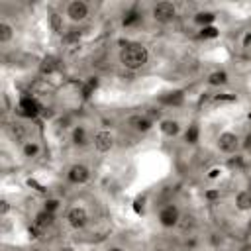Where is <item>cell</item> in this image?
I'll return each mask as SVG.
<instances>
[{"label": "cell", "mask_w": 251, "mask_h": 251, "mask_svg": "<svg viewBox=\"0 0 251 251\" xmlns=\"http://www.w3.org/2000/svg\"><path fill=\"white\" fill-rule=\"evenodd\" d=\"M149 61V51L145 45L141 43H127L122 47L120 51V63L129 69V71H137L141 69L145 63Z\"/></svg>", "instance_id": "6da1fadb"}, {"label": "cell", "mask_w": 251, "mask_h": 251, "mask_svg": "<svg viewBox=\"0 0 251 251\" xmlns=\"http://www.w3.org/2000/svg\"><path fill=\"white\" fill-rule=\"evenodd\" d=\"M151 14H153V18H155L157 22H161V24H169V22L176 16V8H175L173 2H157V4L153 6Z\"/></svg>", "instance_id": "7a4b0ae2"}, {"label": "cell", "mask_w": 251, "mask_h": 251, "mask_svg": "<svg viewBox=\"0 0 251 251\" xmlns=\"http://www.w3.org/2000/svg\"><path fill=\"white\" fill-rule=\"evenodd\" d=\"M65 218H67L69 226L75 227V229H82V227L88 224V212H86L82 206H73V208H69V212H67Z\"/></svg>", "instance_id": "3957f363"}, {"label": "cell", "mask_w": 251, "mask_h": 251, "mask_svg": "<svg viewBox=\"0 0 251 251\" xmlns=\"http://www.w3.org/2000/svg\"><path fill=\"white\" fill-rule=\"evenodd\" d=\"M178 220H180V212H178L176 206L169 204V206L161 208V212H159V224L163 227H173V226L178 224Z\"/></svg>", "instance_id": "277c9868"}, {"label": "cell", "mask_w": 251, "mask_h": 251, "mask_svg": "<svg viewBox=\"0 0 251 251\" xmlns=\"http://www.w3.org/2000/svg\"><path fill=\"white\" fill-rule=\"evenodd\" d=\"M67 16L71 22H82L88 16V4L82 0H75L67 4Z\"/></svg>", "instance_id": "5b68a950"}, {"label": "cell", "mask_w": 251, "mask_h": 251, "mask_svg": "<svg viewBox=\"0 0 251 251\" xmlns=\"http://www.w3.org/2000/svg\"><path fill=\"white\" fill-rule=\"evenodd\" d=\"M239 147V137L233 131H224L218 137V149L224 153H235V149Z\"/></svg>", "instance_id": "8992f818"}, {"label": "cell", "mask_w": 251, "mask_h": 251, "mask_svg": "<svg viewBox=\"0 0 251 251\" xmlns=\"http://www.w3.org/2000/svg\"><path fill=\"white\" fill-rule=\"evenodd\" d=\"M18 112H20L22 116H25V118H35V116L41 112V106H39V102H37L35 98L24 96V98L20 100V104H18Z\"/></svg>", "instance_id": "52a82bcc"}, {"label": "cell", "mask_w": 251, "mask_h": 251, "mask_svg": "<svg viewBox=\"0 0 251 251\" xmlns=\"http://www.w3.org/2000/svg\"><path fill=\"white\" fill-rule=\"evenodd\" d=\"M67 178L73 182V184H84L88 178H90V171L84 167V165H73L67 173Z\"/></svg>", "instance_id": "ba28073f"}, {"label": "cell", "mask_w": 251, "mask_h": 251, "mask_svg": "<svg viewBox=\"0 0 251 251\" xmlns=\"http://www.w3.org/2000/svg\"><path fill=\"white\" fill-rule=\"evenodd\" d=\"M112 145H114V135H112L110 131L102 129V131H98V133L94 135V147H96V151L106 153V151L112 149Z\"/></svg>", "instance_id": "9c48e42d"}, {"label": "cell", "mask_w": 251, "mask_h": 251, "mask_svg": "<svg viewBox=\"0 0 251 251\" xmlns=\"http://www.w3.org/2000/svg\"><path fill=\"white\" fill-rule=\"evenodd\" d=\"M129 126H131L135 131L145 133V131H149V129H151L153 120H151L149 116H141V114H137V116H131V118H129Z\"/></svg>", "instance_id": "30bf717a"}, {"label": "cell", "mask_w": 251, "mask_h": 251, "mask_svg": "<svg viewBox=\"0 0 251 251\" xmlns=\"http://www.w3.org/2000/svg\"><path fill=\"white\" fill-rule=\"evenodd\" d=\"M53 220H55V214H53V212L41 210V212L35 216V227H39V229H45V227H49V226L53 224Z\"/></svg>", "instance_id": "8fae6325"}, {"label": "cell", "mask_w": 251, "mask_h": 251, "mask_svg": "<svg viewBox=\"0 0 251 251\" xmlns=\"http://www.w3.org/2000/svg\"><path fill=\"white\" fill-rule=\"evenodd\" d=\"M235 206H237V210H241V212L251 210V190H241V192L235 196Z\"/></svg>", "instance_id": "7c38bea8"}, {"label": "cell", "mask_w": 251, "mask_h": 251, "mask_svg": "<svg viewBox=\"0 0 251 251\" xmlns=\"http://www.w3.org/2000/svg\"><path fill=\"white\" fill-rule=\"evenodd\" d=\"M159 127H161V131H163L165 135H169V137H175V135L180 131V126H178L176 120H163Z\"/></svg>", "instance_id": "4fadbf2b"}, {"label": "cell", "mask_w": 251, "mask_h": 251, "mask_svg": "<svg viewBox=\"0 0 251 251\" xmlns=\"http://www.w3.org/2000/svg\"><path fill=\"white\" fill-rule=\"evenodd\" d=\"M73 143L78 145V147H84L88 143V133H86V129L82 126H76L73 129Z\"/></svg>", "instance_id": "5bb4252c"}, {"label": "cell", "mask_w": 251, "mask_h": 251, "mask_svg": "<svg viewBox=\"0 0 251 251\" xmlns=\"http://www.w3.org/2000/svg\"><path fill=\"white\" fill-rule=\"evenodd\" d=\"M14 35V27L8 24V22H2L0 24V43H8Z\"/></svg>", "instance_id": "9a60e30c"}, {"label": "cell", "mask_w": 251, "mask_h": 251, "mask_svg": "<svg viewBox=\"0 0 251 251\" xmlns=\"http://www.w3.org/2000/svg\"><path fill=\"white\" fill-rule=\"evenodd\" d=\"M226 80H227V75H226L224 71H216V73H212V75L208 76V82H210V84H214V86L224 84Z\"/></svg>", "instance_id": "2e32d148"}, {"label": "cell", "mask_w": 251, "mask_h": 251, "mask_svg": "<svg viewBox=\"0 0 251 251\" xmlns=\"http://www.w3.org/2000/svg\"><path fill=\"white\" fill-rule=\"evenodd\" d=\"M22 151H24V157H35L39 153V145L35 141H27V143H24Z\"/></svg>", "instance_id": "e0dca14e"}, {"label": "cell", "mask_w": 251, "mask_h": 251, "mask_svg": "<svg viewBox=\"0 0 251 251\" xmlns=\"http://www.w3.org/2000/svg\"><path fill=\"white\" fill-rule=\"evenodd\" d=\"M198 133H200L198 126H194V124H192V126H188V129H186V135H184V137H186V141H188V143H196V141H198Z\"/></svg>", "instance_id": "ac0fdd59"}, {"label": "cell", "mask_w": 251, "mask_h": 251, "mask_svg": "<svg viewBox=\"0 0 251 251\" xmlns=\"http://www.w3.org/2000/svg\"><path fill=\"white\" fill-rule=\"evenodd\" d=\"M141 20V16L135 12V10H129L127 14H126V18H124V25H133V24H137Z\"/></svg>", "instance_id": "d6986e66"}, {"label": "cell", "mask_w": 251, "mask_h": 251, "mask_svg": "<svg viewBox=\"0 0 251 251\" xmlns=\"http://www.w3.org/2000/svg\"><path fill=\"white\" fill-rule=\"evenodd\" d=\"M10 133H12V137H14L16 141H22L24 135H25V131H24V127H22L20 124H14V126L10 127Z\"/></svg>", "instance_id": "ffe728a7"}, {"label": "cell", "mask_w": 251, "mask_h": 251, "mask_svg": "<svg viewBox=\"0 0 251 251\" xmlns=\"http://www.w3.org/2000/svg\"><path fill=\"white\" fill-rule=\"evenodd\" d=\"M198 24H210V22H214V14H210V12H202V14H198L196 18H194Z\"/></svg>", "instance_id": "44dd1931"}, {"label": "cell", "mask_w": 251, "mask_h": 251, "mask_svg": "<svg viewBox=\"0 0 251 251\" xmlns=\"http://www.w3.org/2000/svg\"><path fill=\"white\" fill-rule=\"evenodd\" d=\"M200 35H202V37H216V35H218V29H216L214 25H204L202 31H200Z\"/></svg>", "instance_id": "7402d4cb"}, {"label": "cell", "mask_w": 251, "mask_h": 251, "mask_svg": "<svg viewBox=\"0 0 251 251\" xmlns=\"http://www.w3.org/2000/svg\"><path fill=\"white\" fill-rule=\"evenodd\" d=\"M173 96H163V102H167V104H178L180 100H182V94L180 92H171Z\"/></svg>", "instance_id": "603a6c76"}, {"label": "cell", "mask_w": 251, "mask_h": 251, "mask_svg": "<svg viewBox=\"0 0 251 251\" xmlns=\"http://www.w3.org/2000/svg\"><path fill=\"white\" fill-rule=\"evenodd\" d=\"M55 67H57L55 59H51V57H49V59H45V61H43V65H41V71H43V73H51Z\"/></svg>", "instance_id": "cb8c5ba5"}, {"label": "cell", "mask_w": 251, "mask_h": 251, "mask_svg": "<svg viewBox=\"0 0 251 251\" xmlns=\"http://www.w3.org/2000/svg\"><path fill=\"white\" fill-rule=\"evenodd\" d=\"M96 86H98V80H96V78H90V80L86 82V86L82 88V94H84V96H90V92H92Z\"/></svg>", "instance_id": "d4e9b609"}, {"label": "cell", "mask_w": 251, "mask_h": 251, "mask_svg": "<svg viewBox=\"0 0 251 251\" xmlns=\"http://www.w3.org/2000/svg\"><path fill=\"white\" fill-rule=\"evenodd\" d=\"M57 208H59V200H57V198H51V200H47V202H45V208H43V210H47V212H53V214H55V210H57Z\"/></svg>", "instance_id": "484cf974"}, {"label": "cell", "mask_w": 251, "mask_h": 251, "mask_svg": "<svg viewBox=\"0 0 251 251\" xmlns=\"http://www.w3.org/2000/svg\"><path fill=\"white\" fill-rule=\"evenodd\" d=\"M51 24H53L55 29H61V16L59 14H53L51 16Z\"/></svg>", "instance_id": "4316f807"}, {"label": "cell", "mask_w": 251, "mask_h": 251, "mask_svg": "<svg viewBox=\"0 0 251 251\" xmlns=\"http://www.w3.org/2000/svg\"><path fill=\"white\" fill-rule=\"evenodd\" d=\"M220 173H222V171H220V169H212V171H210V173H208V176H210V178H216V176H218V175H220Z\"/></svg>", "instance_id": "83f0119b"}, {"label": "cell", "mask_w": 251, "mask_h": 251, "mask_svg": "<svg viewBox=\"0 0 251 251\" xmlns=\"http://www.w3.org/2000/svg\"><path fill=\"white\" fill-rule=\"evenodd\" d=\"M6 212H8V202L2 200V214H6Z\"/></svg>", "instance_id": "f1b7e54d"}, {"label": "cell", "mask_w": 251, "mask_h": 251, "mask_svg": "<svg viewBox=\"0 0 251 251\" xmlns=\"http://www.w3.org/2000/svg\"><path fill=\"white\" fill-rule=\"evenodd\" d=\"M108 251H124V249H122V247H110Z\"/></svg>", "instance_id": "f546056e"}, {"label": "cell", "mask_w": 251, "mask_h": 251, "mask_svg": "<svg viewBox=\"0 0 251 251\" xmlns=\"http://www.w3.org/2000/svg\"><path fill=\"white\" fill-rule=\"evenodd\" d=\"M247 227H249V231H251V220H249V222H247Z\"/></svg>", "instance_id": "4dcf8cb0"}, {"label": "cell", "mask_w": 251, "mask_h": 251, "mask_svg": "<svg viewBox=\"0 0 251 251\" xmlns=\"http://www.w3.org/2000/svg\"><path fill=\"white\" fill-rule=\"evenodd\" d=\"M61 251H73V249H69V247H65V249H61Z\"/></svg>", "instance_id": "1f68e13d"}, {"label": "cell", "mask_w": 251, "mask_h": 251, "mask_svg": "<svg viewBox=\"0 0 251 251\" xmlns=\"http://www.w3.org/2000/svg\"><path fill=\"white\" fill-rule=\"evenodd\" d=\"M31 251H41V249H31Z\"/></svg>", "instance_id": "d6a6232c"}]
</instances>
